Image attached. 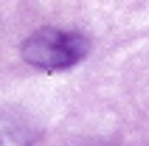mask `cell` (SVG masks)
I'll return each instance as SVG.
<instances>
[{
  "label": "cell",
  "mask_w": 149,
  "mask_h": 146,
  "mask_svg": "<svg viewBox=\"0 0 149 146\" xmlns=\"http://www.w3.org/2000/svg\"><path fill=\"white\" fill-rule=\"evenodd\" d=\"M90 51V42L76 31L42 28L23 42V59L40 70H65L82 62Z\"/></svg>",
  "instance_id": "6da1fadb"
},
{
  "label": "cell",
  "mask_w": 149,
  "mask_h": 146,
  "mask_svg": "<svg viewBox=\"0 0 149 146\" xmlns=\"http://www.w3.org/2000/svg\"><path fill=\"white\" fill-rule=\"evenodd\" d=\"M0 146H34L28 127L17 118H0Z\"/></svg>",
  "instance_id": "7a4b0ae2"
}]
</instances>
